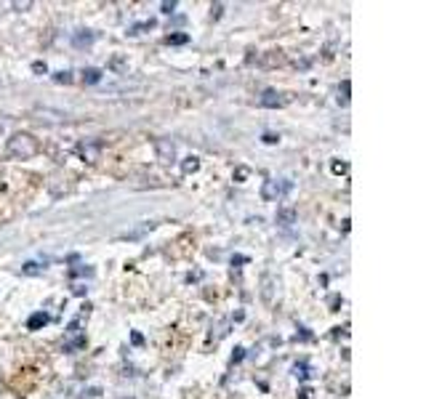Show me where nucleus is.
<instances>
[{
	"label": "nucleus",
	"mask_w": 426,
	"mask_h": 399,
	"mask_svg": "<svg viewBox=\"0 0 426 399\" xmlns=\"http://www.w3.org/2000/svg\"><path fill=\"white\" fill-rule=\"evenodd\" d=\"M160 9H162V14H173V9H176V3H173V0H171V3H162Z\"/></svg>",
	"instance_id": "obj_15"
},
{
	"label": "nucleus",
	"mask_w": 426,
	"mask_h": 399,
	"mask_svg": "<svg viewBox=\"0 0 426 399\" xmlns=\"http://www.w3.org/2000/svg\"><path fill=\"white\" fill-rule=\"evenodd\" d=\"M288 190H291V184H288V181H266L264 190H261V197L277 200V197H283Z\"/></svg>",
	"instance_id": "obj_3"
},
{
	"label": "nucleus",
	"mask_w": 426,
	"mask_h": 399,
	"mask_svg": "<svg viewBox=\"0 0 426 399\" xmlns=\"http://www.w3.org/2000/svg\"><path fill=\"white\" fill-rule=\"evenodd\" d=\"M296 375H301V378H306V368H304V365H296Z\"/></svg>",
	"instance_id": "obj_18"
},
{
	"label": "nucleus",
	"mask_w": 426,
	"mask_h": 399,
	"mask_svg": "<svg viewBox=\"0 0 426 399\" xmlns=\"http://www.w3.org/2000/svg\"><path fill=\"white\" fill-rule=\"evenodd\" d=\"M349 90H352V83L344 80V83L338 86V104H349Z\"/></svg>",
	"instance_id": "obj_8"
},
{
	"label": "nucleus",
	"mask_w": 426,
	"mask_h": 399,
	"mask_svg": "<svg viewBox=\"0 0 426 399\" xmlns=\"http://www.w3.org/2000/svg\"><path fill=\"white\" fill-rule=\"evenodd\" d=\"M30 6H32V3H30V0H27V3H14V9H30Z\"/></svg>",
	"instance_id": "obj_19"
},
{
	"label": "nucleus",
	"mask_w": 426,
	"mask_h": 399,
	"mask_svg": "<svg viewBox=\"0 0 426 399\" xmlns=\"http://www.w3.org/2000/svg\"><path fill=\"white\" fill-rule=\"evenodd\" d=\"M43 269H46V266H41V264H35V261H27V264L21 266V271H24V274H41Z\"/></svg>",
	"instance_id": "obj_11"
},
{
	"label": "nucleus",
	"mask_w": 426,
	"mask_h": 399,
	"mask_svg": "<svg viewBox=\"0 0 426 399\" xmlns=\"http://www.w3.org/2000/svg\"><path fill=\"white\" fill-rule=\"evenodd\" d=\"M333 170H336V173H344V170H346V165H344V162H341V165H338V162H336V165H333Z\"/></svg>",
	"instance_id": "obj_21"
},
{
	"label": "nucleus",
	"mask_w": 426,
	"mask_h": 399,
	"mask_svg": "<svg viewBox=\"0 0 426 399\" xmlns=\"http://www.w3.org/2000/svg\"><path fill=\"white\" fill-rule=\"evenodd\" d=\"M222 3H216V6H213V19H219V16H222Z\"/></svg>",
	"instance_id": "obj_17"
},
{
	"label": "nucleus",
	"mask_w": 426,
	"mask_h": 399,
	"mask_svg": "<svg viewBox=\"0 0 426 399\" xmlns=\"http://www.w3.org/2000/svg\"><path fill=\"white\" fill-rule=\"evenodd\" d=\"M155 152L162 162H176V144L171 139H155Z\"/></svg>",
	"instance_id": "obj_2"
},
{
	"label": "nucleus",
	"mask_w": 426,
	"mask_h": 399,
	"mask_svg": "<svg viewBox=\"0 0 426 399\" xmlns=\"http://www.w3.org/2000/svg\"><path fill=\"white\" fill-rule=\"evenodd\" d=\"M99 80H102V70H85L83 72V83H85V86H96V83H99Z\"/></svg>",
	"instance_id": "obj_7"
},
{
	"label": "nucleus",
	"mask_w": 426,
	"mask_h": 399,
	"mask_svg": "<svg viewBox=\"0 0 426 399\" xmlns=\"http://www.w3.org/2000/svg\"><path fill=\"white\" fill-rule=\"evenodd\" d=\"M264 141H266V144H274V141H277V136H274V133H266Z\"/></svg>",
	"instance_id": "obj_20"
},
{
	"label": "nucleus",
	"mask_w": 426,
	"mask_h": 399,
	"mask_svg": "<svg viewBox=\"0 0 426 399\" xmlns=\"http://www.w3.org/2000/svg\"><path fill=\"white\" fill-rule=\"evenodd\" d=\"M187 35H171V38H168V43H173V46H182V43H187Z\"/></svg>",
	"instance_id": "obj_14"
},
{
	"label": "nucleus",
	"mask_w": 426,
	"mask_h": 399,
	"mask_svg": "<svg viewBox=\"0 0 426 399\" xmlns=\"http://www.w3.org/2000/svg\"><path fill=\"white\" fill-rule=\"evenodd\" d=\"M261 296H264L266 304H272V277H264V282H261Z\"/></svg>",
	"instance_id": "obj_9"
},
{
	"label": "nucleus",
	"mask_w": 426,
	"mask_h": 399,
	"mask_svg": "<svg viewBox=\"0 0 426 399\" xmlns=\"http://www.w3.org/2000/svg\"><path fill=\"white\" fill-rule=\"evenodd\" d=\"M32 70H35V72H43V75H46V70H48V67H46L43 61H35V64H32Z\"/></svg>",
	"instance_id": "obj_16"
},
{
	"label": "nucleus",
	"mask_w": 426,
	"mask_h": 399,
	"mask_svg": "<svg viewBox=\"0 0 426 399\" xmlns=\"http://www.w3.org/2000/svg\"><path fill=\"white\" fill-rule=\"evenodd\" d=\"M75 43L78 46H88V43H93V35H75Z\"/></svg>",
	"instance_id": "obj_12"
},
{
	"label": "nucleus",
	"mask_w": 426,
	"mask_h": 399,
	"mask_svg": "<svg viewBox=\"0 0 426 399\" xmlns=\"http://www.w3.org/2000/svg\"><path fill=\"white\" fill-rule=\"evenodd\" d=\"M274 221H277V227L288 229V227H293L296 221H298V213L291 205H283V208H277V213H274Z\"/></svg>",
	"instance_id": "obj_4"
},
{
	"label": "nucleus",
	"mask_w": 426,
	"mask_h": 399,
	"mask_svg": "<svg viewBox=\"0 0 426 399\" xmlns=\"http://www.w3.org/2000/svg\"><path fill=\"white\" fill-rule=\"evenodd\" d=\"M197 170H200V160H197V157H187V160H184V165H182L184 176H189V173H197Z\"/></svg>",
	"instance_id": "obj_6"
},
{
	"label": "nucleus",
	"mask_w": 426,
	"mask_h": 399,
	"mask_svg": "<svg viewBox=\"0 0 426 399\" xmlns=\"http://www.w3.org/2000/svg\"><path fill=\"white\" fill-rule=\"evenodd\" d=\"M259 104H261V107H266V110H274V107H280V104H283V99H280V93H277L274 88H266L264 93H261Z\"/></svg>",
	"instance_id": "obj_5"
},
{
	"label": "nucleus",
	"mask_w": 426,
	"mask_h": 399,
	"mask_svg": "<svg viewBox=\"0 0 426 399\" xmlns=\"http://www.w3.org/2000/svg\"><path fill=\"white\" fill-rule=\"evenodd\" d=\"M46 322H48V317H46V314H32L27 325H30V330H38L41 325H46Z\"/></svg>",
	"instance_id": "obj_10"
},
{
	"label": "nucleus",
	"mask_w": 426,
	"mask_h": 399,
	"mask_svg": "<svg viewBox=\"0 0 426 399\" xmlns=\"http://www.w3.org/2000/svg\"><path fill=\"white\" fill-rule=\"evenodd\" d=\"M53 80H56V83H72V75H70V72H56V75H53Z\"/></svg>",
	"instance_id": "obj_13"
},
{
	"label": "nucleus",
	"mask_w": 426,
	"mask_h": 399,
	"mask_svg": "<svg viewBox=\"0 0 426 399\" xmlns=\"http://www.w3.org/2000/svg\"><path fill=\"white\" fill-rule=\"evenodd\" d=\"M9 155L14 160H30V157H35L38 155V139L32 136V133H14L9 139Z\"/></svg>",
	"instance_id": "obj_1"
}]
</instances>
